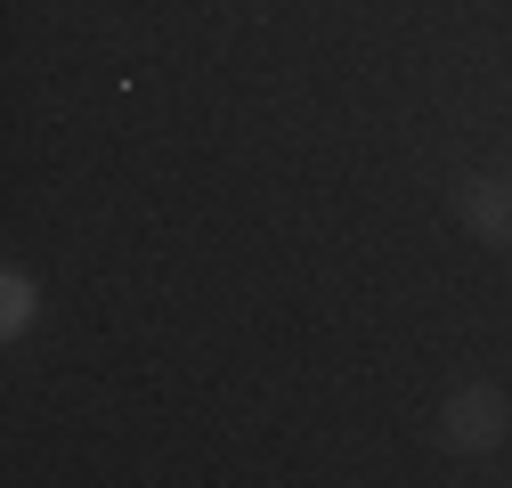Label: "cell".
I'll list each match as a JSON object with an SVG mask.
<instances>
[{
  "label": "cell",
  "instance_id": "cell-3",
  "mask_svg": "<svg viewBox=\"0 0 512 488\" xmlns=\"http://www.w3.org/2000/svg\"><path fill=\"white\" fill-rule=\"evenodd\" d=\"M33 310H41L33 277H25V269H9V285H0V334H25V326H33Z\"/></svg>",
  "mask_w": 512,
  "mask_h": 488
},
{
  "label": "cell",
  "instance_id": "cell-2",
  "mask_svg": "<svg viewBox=\"0 0 512 488\" xmlns=\"http://www.w3.org/2000/svg\"><path fill=\"white\" fill-rule=\"evenodd\" d=\"M456 220L488 244V253H512V179H504V171L456 179Z\"/></svg>",
  "mask_w": 512,
  "mask_h": 488
},
{
  "label": "cell",
  "instance_id": "cell-1",
  "mask_svg": "<svg viewBox=\"0 0 512 488\" xmlns=\"http://www.w3.org/2000/svg\"><path fill=\"white\" fill-rule=\"evenodd\" d=\"M512 440V399L504 383H456L439 399V448H456V456H488Z\"/></svg>",
  "mask_w": 512,
  "mask_h": 488
}]
</instances>
